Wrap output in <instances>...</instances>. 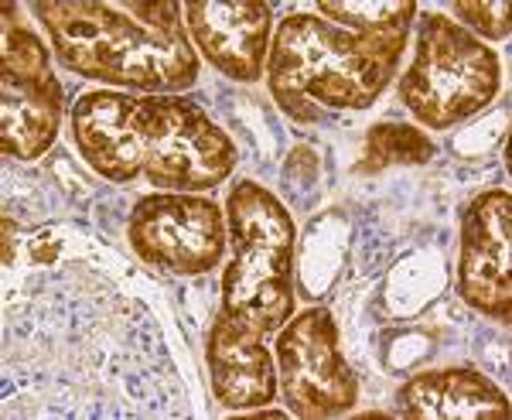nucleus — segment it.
<instances>
[{"instance_id":"obj_11","label":"nucleus","mask_w":512,"mask_h":420,"mask_svg":"<svg viewBox=\"0 0 512 420\" xmlns=\"http://www.w3.org/2000/svg\"><path fill=\"white\" fill-rule=\"evenodd\" d=\"M396 417L410 420H506L509 397L478 369H431L403 383Z\"/></svg>"},{"instance_id":"obj_13","label":"nucleus","mask_w":512,"mask_h":420,"mask_svg":"<svg viewBox=\"0 0 512 420\" xmlns=\"http://www.w3.org/2000/svg\"><path fill=\"white\" fill-rule=\"evenodd\" d=\"M434 158V144L427 134L407 123H376L366 137L362 161L355 164L359 175H376L390 164H427Z\"/></svg>"},{"instance_id":"obj_10","label":"nucleus","mask_w":512,"mask_h":420,"mask_svg":"<svg viewBox=\"0 0 512 420\" xmlns=\"http://www.w3.org/2000/svg\"><path fill=\"white\" fill-rule=\"evenodd\" d=\"M205 366L216 400L226 410H256L277 397V362L263 332L222 311L205 342Z\"/></svg>"},{"instance_id":"obj_8","label":"nucleus","mask_w":512,"mask_h":420,"mask_svg":"<svg viewBox=\"0 0 512 420\" xmlns=\"http://www.w3.org/2000/svg\"><path fill=\"white\" fill-rule=\"evenodd\" d=\"M512 195L506 188L478 195L461 219L458 294L468 308L502 325L512 318Z\"/></svg>"},{"instance_id":"obj_1","label":"nucleus","mask_w":512,"mask_h":420,"mask_svg":"<svg viewBox=\"0 0 512 420\" xmlns=\"http://www.w3.org/2000/svg\"><path fill=\"white\" fill-rule=\"evenodd\" d=\"M72 137L89 168L117 185L147 178L164 192H205L236 168L226 130L181 96L96 89L72 106Z\"/></svg>"},{"instance_id":"obj_4","label":"nucleus","mask_w":512,"mask_h":420,"mask_svg":"<svg viewBox=\"0 0 512 420\" xmlns=\"http://www.w3.org/2000/svg\"><path fill=\"white\" fill-rule=\"evenodd\" d=\"M233 260L222 274V311L256 332H280L294 315V219L274 192L239 181L226 202Z\"/></svg>"},{"instance_id":"obj_17","label":"nucleus","mask_w":512,"mask_h":420,"mask_svg":"<svg viewBox=\"0 0 512 420\" xmlns=\"http://www.w3.org/2000/svg\"><path fill=\"white\" fill-rule=\"evenodd\" d=\"M14 243H11V219H4V267H11Z\"/></svg>"},{"instance_id":"obj_9","label":"nucleus","mask_w":512,"mask_h":420,"mask_svg":"<svg viewBox=\"0 0 512 420\" xmlns=\"http://www.w3.org/2000/svg\"><path fill=\"white\" fill-rule=\"evenodd\" d=\"M195 48L222 76L256 82L270 52V7L256 0H192L181 7Z\"/></svg>"},{"instance_id":"obj_14","label":"nucleus","mask_w":512,"mask_h":420,"mask_svg":"<svg viewBox=\"0 0 512 420\" xmlns=\"http://www.w3.org/2000/svg\"><path fill=\"white\" fill-rule=\"evenodd\" d=\"M318 11L328 21L349 24L359 35H386V31H407L417 14L414 0H366V4H352V0H321Z\"/></svg>"},{"instance_id":"obj_15","label":"nucleus","mask_w":512,"mask_h":420,"mask_svg":"<svg viewBox=\"0 0 512 420\" xmlns=\"http://www.w3.org/2000/svg\"><path fill=\"white\" fill-rule=\"evenodd\" d=\"M4 24H0V76L35 79L48 72V48L41 38L18 18V7L4 4Z\"/></svg>"},{"instance_id":"obj_12","label":"nucleus","mask_w":512,"mask_h":420,"mask_svg":"<svg viewBox=\"0 0 512 420\" xmlns=\"http://www.w3.org/2000/svg\"><path fill=\"white\" fill-rule=\"evenodd\" d=\"M62 82L45 72L35 79L0 76V151L4 158L35 161L62 130Z\"/></svg>"},{"instance_id":"obj_5","label":"nucleus","mask_w":512,"mask_h":420,"mask_svg":"<svg viewBox=\"0 0 512 420\" xmlns=\"http://www.w3.org/2000/svg\"><path fill=\"white\" fill-rule=\"evenodd\" d=\"M499 82V55L485 48L472 31L441 14L420 18L414 62L400 76V103L424 127L448 130L475 117L495 100Z\"/></svg>"},{"instance_id":"obj_7","label":"nucleus","mask_w":512,"mask_h":420,"mask_svg":"<svg viewBox=\"0 0 512 420\" xmlns=\"http://www.w3.org/2000/svg\"><path fill=\"white\" fill-rule=\"evenodd\" d=\"M127 240L147 267L198 277L226 257L229 226L216 202L188 192H161L134 205Z\"/></svg>"},{"instance_id":"obj_6","label":"nucleus","mask_w":512,"mask_h":420,"mask_svg":"<svg viewBox=\"0 0 512 420\" xmlns=\"http://www.w3.org/2000/svg\"><path fill=\"white\" fill-rule=\"evenodd\" d=\"M277 383L294 417H342L359 403V380L338 345L332 311L308 308L277 335Z\"/></svg>"},{"instance_id":"obj_3","label":"nucleus","mask_w":512,"mask_h":420,"mask_svg":"<svg viewBox=\"0 0 512 420\" xmlns=\"http://www.w3.org/2000/svg\"><path fill=\"white\" fill-rule=\"evenodd\" d=\"M407 31L359 35L318 14H291L267 59L270 93L291 120L315 123L321 110H362L390 86Z\"/></svg>"},{"instance_id":"obj_16","label":"nucleus","mask_w":512,"mask_h":420,"mask_svg":"<svg viewBox=\"0 0 512 420\" xmlns=\"http://www.w3.org/2000/svg\"><path fill=\"white\" fill-rule=\"evenodd\" d=\"M454 14H458L472 31H478V35H485L492 41L509 38V4L506 0H492V4H485V0H475V4L458 0V4H454Z\"/></svg>"},{"instance_id":"obj_2","label":"nucleus","mask_w":512,"mask_h":420,"mask_svg":"<svg viewBox=\"0 0 512 420\" xmlns=\"http://www.w3.org/2000/svg\"><path fill=\"white\" fill-rule=\"evenodd\" d=\"M35 14L59 62L86 79L144 96L181 93L198 79V55L171 0H41Z\"/></svg>"}]
</instances>
